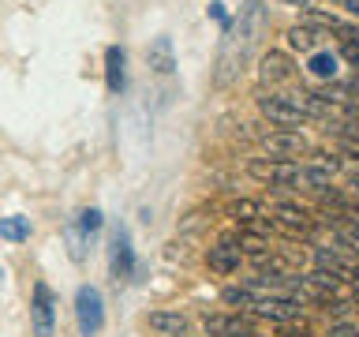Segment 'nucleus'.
<instances>
[{
	"mask_svg": "<svg viewBox=\"0 0 359 337\" xmlns=\"http://www.w3.org/2000/svg\"><path fill=\"white\" fill-rule=\"evenodd\" d=\"M210 19H217V22H229V15H224V4H221V0H213V4H210Z\"/></svg>",
	"mask_w": 359,
	"mask_h": 337,
	"instance_id": "22",
	"label": "nucleus"
},
{
	"mask_svg": "<svg viewBox=\"0 0 359 337\" xmlns=\"http://www.w3.org/2000/svg\"><path fill=\"white\" fill-rule=\"evenodd\" d=\"M101 225H105V213H101L97 206H86L83 213H79V221H75V229L83 232V236H94Z\"/></svg>",
	"mask_w": 359,
	"mask_h": 337,
	"instance_id": "18",
	"label": "nucleus"
},
{
	"mask_svg": "<svg viewBox=\"0 0 359 337\" xmlns=\"http://www.w3.org/2000/svg\"><path fill=\"white\" fill-rule=\"evenodd\" d=\"M146 326L161 337H176V333H187V319L180 311H150L146 315Z\"/></svg>",
	"mask_w": 359,
	"mask_h": 337,
	"instance_id": "13",
	"label": "nucleus"
},
{
	"mask_svg": "<svg viewBox=\"0 0 359 337\" xmlns=\"http://www.w3.org/2000/svg\"><path fill=\"white\" fill-rule=\"evenodd\" d=\"M240 263H243V255H240V247H236L232 236H224V240H217V244L206 251V266L213 270V274H221V277L236 274V270H240Z\"/></svg>",
	"mask_w": 359,
	"mask_h": 337,
	"instance_id": "8",
	"label": "nucleus"
},
{
	"mask_svg": "<svg viewBox=\"0 0 359 337\" xmlns=\"http://www.w3.org/2000/svg\"><path fill=\"white\" fill-rule=\"evenodd\" d=\"M262 150L273 157V161H296L299 154H311V143H307V135H303V131L280 128V131L262 135Z\"/></svg>",
	"mask_w": 359,
	"mask_h": 337,
	"instance_id": "4",
	"label": "nucleus"
},
{
	"mask_svg": "<svg viewBox=\"0 0 359 337\" xmlns=\"http://www.w3.org/2000/svg\"><path fill=\"white\" fill-rule=\"evenodd\" d=\"M266 30V0H243L232 22H224V38L217 49V64H213V86L224 90L232 86L240 72L251 64V53Z\"/></svg>",
	"mask_w": 359,
	"mask_h": 337,
	"instance_id": "1",
	"label": "nucleus"
},
{
	"mask_svg": "<svg viewBox=\"0 0 359 337\" xmlns=\"http://www.w3.org/2000/svg\"><path fill=\"white\" fill-rule=\"evenodd\" d=\"M258 75H262V83H288L292 75H296V64H292V56L288 53H280V49H269L262 56V64H258Z\"/></svg>",
	"mask_w": 359,
	"mask_h": 337,
	"instance_id": "9",
	"label": "nucleus"
},
{
	"mask_svg": "<svg viewBox=\"0 0 359 337\" xmlns=\"http://www.w3.org/2000/svg\"><path fill=\"white\" fill-rule=\"evenodd\" d=\"M229 213L236 221H243V225H251L255 218H262V202H251V199H240V202H232Z\"/></svg>",
	"mask_w": 359,
	"mask_h": 337,
	"instance_id": "19",
	"label": "nucleus"
},
{
	"mask_svg": "<svg viewBox=\"0 0 359 337\" xmlns=\"http://www.w3.org/2000/svg\"><path fill=\"white\" fill-rule=\"evenodd\" d=\"M146 64H150L157 75H172L176 72V49H172V38H168V34H161V38L150 41V49H146Z\"/></svg>",
	"mask_w": 359,
	"mask_h": 337,
	"instance_id": "10",
	"label": "nucleus"
},
{
	"mask_svg": "<svg viewBox=\"0 0 359 337\" xmlns=\"http://www.w3.org/2000/svg\"><path fill=\"white\" fill-rule=\"evenodd\" d=\"M333 4H344V0H333Z\"/></svg>",
	"mask_w": 359,
	"mask_h": 337,
	"instance_id": "25",
	"label": "nucleus"
},
{
	"mask_svg": "<svg viewBox=\"0 0 359 337\" xmlns=\"http://www.w3.org/2000/svg\"><path fill=\"white\" fill-rule=\"evenodd\" d=\"M296 4H307V0H296Z\"/></svg>",
	"mask_w": 359,
	"mask_h": 337,
	"instance_id": "24",
	"label": "nucleus"
},
{
	"mask_svg": "<svg viewBox=\"0 0 359 337\" xmlns=\"http://www.w3.org/2000/svg\"><path fill=\"white\" fill-rule=\"evenodd\" d=\"M258 112H262L269 124H280V128H288V131L311 120L299 105L296 90H269V94H258Z\"/></svg>",
	"mask_w": 359,
	"mask_h": 337,
	"instance_id": "2",
	"label": "nucleus"
},
{
	"mask_svg": "<svg viewBox=\"0 0 359 337\" xmlns=\"http://www.w3.org/2000/svg\"><path fill=\"white\" fill-rule=\"evenodd\" d=\"M285 38H288V45H292L296 53L311 56L314 49H322V38H325V34H322V30H314V27H292Z\"/></svg>",
	"mask_w": 359,
	"mask_h": 337,
	"instance_id": "15",
	"label": "nucleus"
},
{
	"mask_svg": "<svg viewBox=\"0 0 359 337\" xmlns=\"http://www.w3.org/2000/svg\"><path fill=\"white\" fill-rule=\"evenodd\" d=\"M75 319H79V333L83 337H97L105 326V300L94 285H79L75 292Z\"/></svg>",
	"mask_w": 359,
	"mask_h": 337,
	"instance_id": "3",
	"label": "nucleus"
},
{
	"mask_svg": "<svg viewBox=\"0 0 359 337\" xmlns=\"http://www.w3.org/2000/svg\"><path fill=\"white\" fill-rule=\"evenodd\" d=\"M123 64H128L123 49H120V45H109V49H105V86H109V94H120L123 83H128Z\"/></svg>",
	"mask_w": 359,
	"mask_h": 337,
	"instance_id": "11",
	"label": "nucleus"
},
{
	"mask_svg": "<svg viewBox=\"0 0 359 337\" xmlns=\"http://www.w3.org/2000/svg\"><path fill=\"white\" fill-rule=\"evenodd\" d=\"M0 240H8V244L30 240V218H19V213H8V218H0Z\"/></svg>",
	"mask_w": 359,
	"mask_h": 337,
	"instance_id": "16",
	"label": "nucleus"
},
{
	"mask_svg": "<svg viewBox=\"0 0 359 337\" xmlns=\"http://www.w3.org/2000/svg\"><path fill=\"white\" fill-rule=\"evenodd\" d=\"M344 11H348V15H355V11H359V0H344Z\"/></svg>",
	"mask_w": 359,
	"mask_h": 337,
	"instance_id": "23",
	"label": "nucleus"
},
{
	"mask_svg": "<svg viewBox=\"0 0 359 337\" xmlns=\"http://www.w3.org/2000/svg\"><path fill=\"white\" fill-rule=\"evenodd\" d=\"M299 308H303V303L292 300V296H258V300L251 303V311L258 315V319H273V322H280V326L296 319Z\"/></svg>",
	"mask_w": 359,
	"mask_h": 337,
	"instance_id": "7",
	"label": "nucleus"
},
{
	"mask_svg": "<svg viewBox=\"0 0 359 337\" xmlns=\"http://www.w3.org/2000/svg\"><path fill=\"white\" fill-rule=\"evenodd\" d=\"M56 303H53V289L38 281L34 285V296H30V322H34V337H53L56 330Z\"/></svg>",
	"mask_w": 359,
	"mask_h": 337,
	"instance_id": "5",
	"label": "nucleus"
},
{
	"mask_svg": "<svg viewBox=\"0 0 359 337\" xmlns=\"http://www.w3.org/2000/svg\"><path fill=\"white\" fill-rule=\"evenodd\" d=\"M341 56H344L348 64H355V56H359V53H355V38H352V41H341Z\"/></svg>",
	"mask_w": 359,
	"mask_h": 337,
	"instance_id": "21",
	"label": "nucleus"
},
{
	"mask_svg": "<svg viewBox=\"0 0 359 337\" xmlns=\"http://www.w3.org/2000/svg\"><path fill=\"white\" fill-rule=\"evenodd\" d=\"M221 300L229 303V308H247V311H251V303L258 300V292H255V289H247V285H232V289H224V292H221Z\"/></svg>",
	"mask_w": 359,
	"mask_h": 337,
	"instance_id": "17",
	"label": "nucleus"
},
{
	"mask_svg": "<svg viewBox=\"0 0 359 337\" xmlns=\"http://www.w3.org/2000/svg\"><path fill=\"white\" fill-rule=\"evenodd\" d=\"M109 266H112V277L116 281H128L135 274V247H131V236L123 225L112 229V240H109Z\"/></svg>",
	"mask_w": 359,
	"mask_h": 337,
	"instance_id": "6",
	"label": "nucleus"
},
{
	"mask_svg": "<svg viewBox=\"0 0 359 337\" xmlns=\"http://www.w3.org/2000/svg\"><path fill=\"white\" fill-rule=\"evenodd\" d=\"M337 67H341V56H337L333 49H314L307 56V72L314 79H325V83H333L337 79Z\"/></svg>",
	"mask_w": 359,
	"mask_h": 337,
	"instance_id": "14",
	"label": "nucleus"
},
{
	"mask_svg": "<svg viewBox=\"0 0 359 337\" xmlns=\"http://www.w3.org/2000/svg\"><path fill=\"white\" fill-rule=\"evenodd\" d=\"M330 337H359V330H355L352 319H341V322L330 326Z\"/></svg>",
	"mask_w": 359,
	"mask_h": 337,
	"instance_id": "20",
	"label": "nucleus"
},
{
	"mask_svg": "<svg viewBox=\"0 0 359 337\" xmlns=\"http://www.w3.org/2000/svg\"><path fill=\"white\" fill-rule=\"evenodd\" d=\"M206 333L210 337H251L240 315H206Z\"/></svg>",
	"mask_w": 359,
	"mask_h": 337,
	"instance_id": "12",
	"label": "nucleus"
}]
</instances>
